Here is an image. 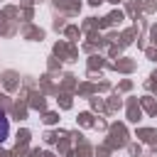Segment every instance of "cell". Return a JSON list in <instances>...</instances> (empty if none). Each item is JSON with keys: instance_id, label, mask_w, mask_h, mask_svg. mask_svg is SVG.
Returning a JSON list of instances; mask_svg holds the SVG:
<instances>
[{"instance_id": "1", "label": "cell", "mask_w": 157, "mask_h": 157, "mask_svg": "<svg viewBox=\"0 0 157 157\" xmlns=\"http://www.w3.org/2000/svg\"><path fill=\"white\" fill-rule=\"evenodd\" d=\"M7 135H10V120H7V115L0 110V145L7 140Z\"/></svg>"}]
</instances>
